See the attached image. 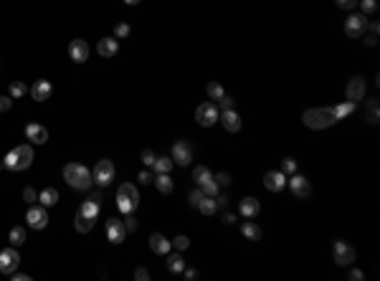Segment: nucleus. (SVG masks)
I'll list each match as a JSON object with an SVG mask.
<instances>
[{"instance_id":"423d86ee","label":"nucleus","mask_w":380,"mask_h":281,"mask_svg":"<svg viewBox=\"0 0 380 281\" xmlns=\"http://www.w3.org/2000/svg\"><path fill=\"white\" fill-rule=\"evenodd\" d=\"M218 119H220V112H218V104H213V101H203L195 109V122L200 127H213Z\"/></svg>"},{"instance_id":"3c124183","label":"nucleus","mask_w":380,"mask_h":281,"mask_svg":"<svg viewBox=\"0 0 380 281\" xmlns=\"http://www.w3.org/2000/svg\"><path fill=\"white\" fill-rule=\"evenodd\" d=\"M135 279H137V281H147V279H150L147 269H137V271H135Z\"/></svg>"},{"instance_id":"ea45409f","label":"nucleus","mask_w":380,"mask_h":281,"mask_svg":"<svg viewBox=\"0 0 380 281\" xmlns=\"http://www.w3.org/2000/svg\"><path fill=\"white\" fill-rule=\"evenodd\" d=\"M203 195H206V192H203V187H198V190H193V192H190V195H188L190 205H195V208H198V203H200V200H203Z\"/></svg>"},{"instance_id":"49530a36","label":"nucleus","mask_w":380,"mask_h":281,"mask_svg":"<svg viewBox=\"0 0 380 281\" xmlns=\"http://www.w3.org/2000/svg\"><path fill=\"white\" fill-rule=\"evenodd\" d=\"M114 36H117V38L129 36V26H127V23H117V26H114Z\"/></svg>"},{"instance_id":"bf43d9fd","label":"nucleus","mask_w":380,"mask_h":281,"mask_svg":"<svg viewBox=\"0 0 380 281\" xmlns=\"http://www.w3.org/2000/svg\"><path fill=\"white\" fill-rule=\"evenodd\" d=\"M216 203H218V208H226L228 198H226V195H218V198H216Z\"/></svg>"},{"instance_id":"1a4fd4ad","label":"nucleus","mask_w":380,"mask_h":281,"mask_svg":"<svg viewBox=\"0 0 380 281\" xmlns=\"http://www.w3.org/2000/svg\"><path fill=\"white\" fill-rule=\"evenodd\" d=\"M26 221H28V226H31V228L43 231V228L49 226V213H46V205H31V208H28V213H26Z\"/></svg>"},{"instance_id":"a18cd8bd","label":"nucleus","mask_w":380,"mask_h":281,"mask_svg":"<svg viewBox=\"0 0 380 281\" xmlns=\"http://www.w3.org/2000/svg\"><path fill=\"white\" fill-rule=\"evenodd\" d=\"M155 157H158V155H155L152 149H142V165H150V167H152Z\"/></svg>"},{"instance_id":"393cba45","label":"nucleus","mask_w":380,"mask_h":281,"mask_svg":"<svg viewBox=\"0 0 380 281\" xmlns=\"http://www.w3.org/2000/svg\"><path fill=\"white\" fill-rule=\"evenodd\" d=\"M38 203H41V205H46V208L56 205V203H58V190H56V187H46V190H41Z\"/></svg>"},{"instance_id":"4468645a","label":"nucleus","mask_w":380,"mask_h":281,"mask_svg":"<svg viewBox=\"0 0 380 281\" xmlns=\"http://www.w3.org/2000/svg\"><path fill=\"white\" fill-rule=\"evenodd\" d=\"M26 137H28V142H33V144H43V142H49V129L41 127L38 122H31V124L26 127Z\"/></svg>"},{"instance_id":"864d4df0","label":"nucleus","mask_w":380,"mask_h":281,"mask_svg":"<svg viewBox=\"0 0 380 281\" xmlns=\"http://www.w3.org/2000/svg\"><path fill=\"white\" fill-rule=\"evenodd\" d=\"M152 180H155V178L150 175L147 170H142V172H140V183H142V185H145V183H152Z\"/></svg>"},{"instance_id":"aec40b11","label":"nucleus","mask_w":380,"mask_h":281,"mask_svg":"<svg viewBox=\"0 0 380 281\" xmlns=\"http://www.w3.org/2000/svg\"><path fill=\"white\" fill-rule=\"evenodd\" d=\"M264 185L269 187L271 192H279L286 185V175H284V172H266V175H264Z\"/></svg>"},{"instance_id":"ddd939ff","label":"nucleus","mask_w":380,"mask_h":281,"mask_svg":"<svg viewBox=\"0 0 380 281\" xmlns=\"http://www.w3.org/2000/svg\"><path fill=\"white\" fill-rule=\"evenodd\" d=\"M345 94H347V101H360L365 96V79L363 76H352Z\"/></svg>"},{"instance_id":"f8f14e48","label":"nucleus","mask_w":380,"mask_h":281,"mask_svg":"<svg viewBox=\"0 0 380 281\" xmlns=\"http://www.w3.org/2000/svg\"><path fill=\"white\" fill-rule=\"evenodd\" d=\"M365 28H368V20H365V15H363V13H352V15L345 20V33H347L350 38L363 36V33H365Z\"/></svg>"},{"instance_id":"13d9d810","label":"nucleus","mask_w":380,"mask_h":281,"mask_svg":"<svg viewBox=\"0 0 380 281\" xmlns=\"http://www.w3.org/2000/svg\"><path fill=\"white\" fill-rule=\"evenodd\" d=\"M223 223H228V226L236 223V215H233V213H226V215H223Z\"/></svg>"},{"instance_id":"2f4dec72","label":"nucleus","mask_w":380,"mask_h":281,"mask_svg":"<svg viewBox=\"0 0 380 281\" xmlns=\"http://www.w3.org/2000/svg\"><path fill=\"white\" fill-rule=\"evenodd\" d=\"M172 157H155V162H152V167L158 170V172H170L172 170Z\"/></svg>"},{"instance_id":"dca6fc26","label":"nucleus","mask_w":380,"mask_h":281,"mask_svg":"<svg viewBox=\"0 0 380 281\" xmlns=\"http://www.w3.org/2000/svg\"><path fill=\"white\" fill-rule=\"evenodd\" d=\"M69 56H71V61H76V63H84V61L89 58V46H86V41H81V38H74V41L69 43Z\"/></svg>"},{"instance_id":"39448f33","label":"nucleus","mask_w":380,"mask_h":281,"mask_svg":"<svg viewBox=\"0 0 380 281\" xmlns=\"http://www.w3.org/2000/svg\"><path fill=\"white\" fill-rule=\"evenodd\" d=\"M114 175H117V170H114V162H111V160H99V162L94 165V170H92V180H94L99 187L109 185L111 180H114Z\"/></svg>"},{"instance_id":"37998d69","label":"nucleus","mask_w":380,"mask_h":281,"mask_svg":"<svg viewBox=\"0 0 380 281\" xmlns=\"http://www.w3.org/2000/svg\"><path fill=\"white\" fill-rule=\"evenodd\" d=\"M218 106H220L223 112H226V109H233V99H231L228 94H223V99H218Z\"/></svg>"},{"instance_id":"4d7b16f0","label":"nucleus","mask_w":380,"mask_h":281,"mask_svg":"<svg viewBox=\"0 0 380 281\" xmlns=\"http://www.w3.org/2000/svg\"><path fill=\"white\" fill-rule=\"evenodd\" d=\"M185 279H188V281L198 279V271H195V269H185Z\"/></svg>"},{"instance_id":"6e6552de","label":"nucleus","mask_w":380,"mask_h":281,"mask_svg":"<svg viewBox=\"0 0 380 281\" xmlns=\"http://www.w3.org/2000/svg\"><path fill=\"white\" fill-rule=\"evenodd\" d=\"M18 266H20V256H18L15 246H8V248L0 251V274H8L10 276Z\"/></svg>"},{"instance_id":"f03ea898","label":"nucleus","mask_w":380,"mask_h":281,"mask_svg":"<svg viewBox=\"0 0 380 281\" xmlns=\"http://www.w3.org/2000/svg\"><path fill=\"white\" fill-rule=\"evenodd\" d=\"M63 180L69 183L74 190H89V185H92V172H89L81 162H69L63 167Z\"/></svg>"},{"instance_id":"5701e85b","label":"nucleus","mask_w":380,"mask_h":281,"mask_svg":"<svg viewBox=\"0 0 380 281\" xmlns=\"http://www.w3.org/2000/svg\"><path fill=\"white\" fill-rule=\"evenodd\" d=\"M94 223H97V218H89V215H84L81 210H76V223H74V228L79 233H89V231L94 228Z\"/></svg>"},{"instance_id":"7c9ffc66","label":"nucleus","mask_w":380,"mask_h":281,"mask_svg":"<svg viewBox=\"0 0 380 281\" xmlns=\"http://www.w3.org/2000/svg\"><path fill=\"white\" fill-rule=\"evenodd\" d=\"M79 210H81L84 215H89V218H97V215H99V203L89 198L86 203H81V208H79Z\"/></svg>"},{"instance_id":"b1692460","label":"nucleus","mask_w":380,"mask_h":281,"mask_svg":"<svg viewBox=\"0 0 380 281\" xmlns=\"http://www.w3.org/2000/svg\"><path fill=\"white\" fill-rule=\"evenodd\" d=\"M155 187H158L163 195H170L172 192V178L167 172H158V178H155Z\"/></svg>"},{"instance_id":"8fccbe9b","label":"nucleus","mask_w":380,"mask_h":281,"mask_svg":"<svg viewBox=\"0 0 380 281\" xmlns=\"http://www.w3.org/2000/svg\"><path fill=\"white\" fill-rule=\"evenodd\" d=\"M337 5L345 8V10H352V8L357 5V0H337Z\"/></svg>"},{"instance_id":"de8ad7c7","label":"nucleus","mask_w":380,"mask_h":281,"mask_svg":"<svg viewBox=\"0 0 380 281\" xmlns=\"http://www.w3.org/2000/svg\"><path fill=\"white\" fill-rule=\"evenodd\" d=\"M213 180L218 183V187H223V185H228V183H231V175H228V172H218Z\"/></svg>"},{"instance_id":"0eeeda50","label":"nucleus","mask_w":380,"mask_h":281,"mask_svg":"<svg viewBox=\"0 0 380 281\" xmlns=\"http://www.w3.org/2000/svg\"><path fill=\"white\" fill-rule=\"evenodd\" d=\"M332 256H334V264H340V266H352V261H355V248H352L347 241H334Z\"/></svg>"},{"instance_id":"f704fd0d","label":"nucleus","mask_w":380,"mask_h":281,"mask_svg":"<svg viewBox=\"0 0 380 281\" xmlns=\"http://www.w3.org/2000/svg\"><path fill=\"white\" fill-rule=\"evenodd\" d=\"M26 92H28V86H26L23 81H13V84H10V96H13V99L23 96Z\"/></svg>"},{"instance_id":"c03bdc74","label":"nucleus","mask_w":380,"mask_h":281,"mask_svg":"<svg viewBox=\"0 0 380 281\" xmlns=\"http://www.w3.org/2000/svg\"><path fill=\"white\" fill-rule=\"evenodd\" d=\"M23 200H26V203H36V200H38V192H36L33 187H26V190H23Z\"/></svg>"},{"instance_id":"20e7f679","label":"nucleus","mask_w":380,"mask_h":281,"mask_svg":"<svg viewBox=\"0 0 380 281\" xmlns=\"http://www.w3.org/2000/svg\"><path fill=\"white\" fill-rule=\"evenodd\" d=\"M302 122L309 129H325V127H332L337 122V117L332 114V109H307L302 114Z\"/></svg>"},{"instance_id":"c85d7f7f","label":"nucleus","mask_w":380,"mask_h":281,"mask_svg":"<svg viewBox=\"0 0 380 281\" xmlns=\"http://www.w3.org/2000/svg\"><path fill=\"white\" fill-rule=\"evenodd\" d=\"M213 175H211V170L206 167V165H198L195 170H193V180L198 183V185H203V183H208Z\"/></svg>"},{"instance_id":"052dcab7","label":"nucleus","mask_w":380,"mask_h":281,"mask_svg":"<svg viewBox=\"0 0 380 281\" xmlns=\"http://www.w3.org/2000/svg\"><path fill=\"white\" fill-rule=\"evenodd\" d=\"M370 31L378 36V31H380V23H375V20H373V23H370Z\"/></svg>"},{"instance_id":"58836bf2","label":"nucleus","mask_w":380,"mask_h":281,"mask_svg":"<svg viewBox=\"0 0 380 281\" xmlns=\"http://www.w3.org/2000/svg\"><path fill=\"white\" fill-rule=\"evenodd\" d=\"M357 3H360V8H363V15L378 10V3H375V0H357Z\"/></svg>"},{"instance_id":"9b49d317","label":"nucleus","mask_w":380,"mask_h":281,"mask_svg":"<svg viewBox=\"0 0 380 281\" xmlns=\"http://www.w3.org/2000/svg\"><path fill=\"white\" fill-rule=\"evenodd\" d=\"M107 238H109V243H114V246L124 243L127 228H124V223H122L119 218H109V221H107Z\"/></svg>"},{"instance_id":"72a5a7b5","label":"nucleus","mask_w":380,"mask_h":281,"mask_svg":"<svg viewBox=\"0 0 380 281\" xmlns=\"http://www.w3.org/2000/svg\"><path fill=\"white\" fill-rule=\"evenodd\" d=\"M223 94H226V92H223V86H220L218 81H211V84H208V96H211L213 101L223 99Z\"/></svg>"},{"instance_id":"c9c22d12","label":"nucleus","mask_w":380,"mask_h":281,"mask_svg":"<svg viewBox=\"0 0 380 281\" xmlns=\"http://www.w3.org/2000/svg\"><path fill=\"white\" fill-rule=\"evenodd\" d=\"M200 187H203V192H206V195H211V198H216V195H218V190H220V187H218V183H216L213 178H211L208 183H203Z\"/></svg>"},{"instance_id":"79ce46f5","label":"nucleus","mask_w":380,"mask_h":281,"mask_svg":"<svg viewBox=\"0 0 380 281\" xmlns=\"http://www.w3.org/2000/svg\"><path fill=\"white\" fill-rule=\"evenodd\" d=\"M124 228H127V233H135L137 231V218H135V215H127V221H124Z\"/></svg>"},{"instance_id":"603ef678","label":"nucleus","mask_w":380,"mask_h":281,"mask_svg":"<svg viewBox=\"0 0 380 281\" xmlns=\"http://www.w3.org/2000/svg\"><path fill=\"white\" fill-rule=\"evenodd\" d=\"M350 279H352V281H363L365 274H363V271H357V269H350Z\"/></svg>"},{"instance_id":"6e6d98bb","label":"nucleus","mask_w":380,"mask_h":281,"mask_svg":"<svg viewBox=\"0 0 380 281\" xmlns=\"http://www.w3.org/2000/svg\"><path fill=\"white\" fill-rule=\"evenodd\" d=\"M375 43H378V36H375V33H370V36L365 38V46H370V48H373Z\"/></svg>"},{"instance_id":"412c9836","label":"nucleus","mask_w":380,"mask_h":281,"mask_svg":"<svg viewBox=\"0 0 380 281\" xmlns=\"http://www.w3.org/2000/svg\"><path fill=\"white\" fill-rule=\"evenodd\" d=\"M238 210H241V215H246V218H254V215H259V210H261V203L256 198H243Z\"/></svg>"},{"instance_id":"5fc2aeb1","label":"nucleus","mask_w":380,"mask_h":281,"mask_svg":"<svg viewBox=\"0 0 380 281\" xmlns=\"http://www.w3.org/2000/svg\"><path fill=\"white\" fill-rule=\"evenodd\" d=\"M10 276H13V281H31V276H28V274H18V271H13Z\"/></svg>"},{"instance_id":"f3484780","label":"nucleus","mask_w":380,"mask_h":281,"mask_svg":"<svg viewBox=\"0 0 380 281\" xmlns=\"http://www.w3.org/2000/svg\"><path fill=\"white\" fill-rule=\"evenodd\" d=\"M97 51H99V56H104V58L117 56V53H119V41H117V38H102V41L97 43Z\"/></svg>"},{"instance_id":"a19ab883","label":"nucleus","mask_w":380,"mask_h":281,"mask_svg":"<svg viewBox=\"0 0 380 281\" xmlns=\"http://www.w3.org/2000/svg\"><path fill=\"white\" fill-rule=\"evenodd\" d=\"M172 246H175L177 251H185V248L190 246V238H188V235H177V238L172 241Z\"/></svg>"},{"instance_id":"9d476101","label":"nucleus","mask_w":380,"mask_h":281,"mask_svg":"<svg viewBox=\"0 0 380 281\" xmlns=\"http://www.w3.org/2000/svg\"><path fill=\"white\" fill-rule=\"evenodd\" d=\"M172 162L180 165V167H185V165L193 162V147H190V142L180 140V142L172 144Z\"/></svg>"},{"instance_id":"e433bc0d","label":"nucleus","mask_w":380,"mask_h":281,"mask_svg":"<svg viewBox=\"0 0 380 281\" xmlns=\"http://www.w3.org/2000/svg\"><path fill=\"white\" fill-rule=\"evenodd\" d=\"M368 122L370 124H378V99H373L368 104Z\"/></svg>"},{"instance_id":"f257e3e1","label":"nucleus","mask_w":380,"mask_h":281,"mask_svg":"<svg viewBox=\"0 0 380 281\" xmlns=\"http://www.w3.org/2000/svg\"><path fill=\"white\" fill-rule=\"evenodd\" d=\"M31 162H33V147L31 144H18V147H13L10 152L5 155L3 167L18 172V170H28Z\"/></svg>"},{"instance_id":"cd10ccee","label":"nucleus","mask_w":380,"mask_h":281,"mask_svg":"<svg viewBox=\"0 0 380 281\" xmlns=\"http://www.w3.org/2000/svg\"><path fill=\"white\" fill-rule=\"evenodd\" d=\"M329 109H332V114L337 117V122H340L342 117H347V114L355 112V101H345V104H337V106H329Z\"/></svg>"},{"instance_id":"473e14b6","label":"nucleus","mask_w":380,"mask_h":281,"mask_svg":"<svg viewBox=\"0 0 380 281\" xmlns=\"http://www.w3.org/2000/svg\"><path fill=\"white\" fill-rule=\"evenodd\" d=\"M20 243H26V231L15 226V228H10V246H20Z\"/></svg>"},{"instance_id":"680f3d73","label":"nucleus","mask_w":380,"mask_h":281,"mask_svg":"<svg viewBox=\"0 0 380 281\" xmlns=\"http://www.w3.org/2000/svg\"><path fill=\"white\" fill-rule=\"evenodd\" d=\"M124 3H127V5H137V3H140V0H124Z\"/></svg>"},{"instance_id":"4c0bfd02","label":"nucleus","mask_w":380,"mask_h":281,"mask_svg":"<svg viewBox=\"0 0 380 281\" xmlns=\"http://www.w3.org/2000/svg\"><path fill=\"white\" fill-rule=\"evenodd\" d=\"M281 172H284V175H294V172H297V162H294L292 157H286V160L281 162Z\"/></svg>"},{"instance_id":"2eb2a0df","label":"nucleus","mask_w":380,"mask_h":281,"mask_svg":"<svg viewBox=\"0 0 380 281\" xmlns=\"http://www.w3.org/2000/svg\"><path fill=\"white\" fill-rule=\"evenodd\" d=\"M28 92H31L33 101H46V99L51 96V92H54V86H51V81H46V79H38Z\"/></svg>"},{"instance_id":"6ab92c4d","label":"nucleus","mask_w":380,"mask_h":281,"mask_svg":"<svg viewBox=\"0 0 380 281\" xmlns=\"http://www.w3.org/2000/svg\"><path fill=\"white\" fill-rule=\"evenodd\" d=\"M286 185L292 187V192H294L297 198H307L309 192H312V187H309V180H307V178H302V175H294V178L289 180Z\"/></svg>"},{"instance_id":"a878e982","label":"nucleus","mask_w":380,"mask_h":281,"mask_svg":"<svg viewBox=\"0 0 380 281\" xmlns=\"http://www.w3.org/2000/svg\"><path fill=\"white\" fill-rule=\"evenodd\" d=\"M167 269H170L172 274H183V271H185L183 256H180V253H170V256H167Z\"/></svg>"},{"instance_id":"c756f323","label":"nucleus","mask_w":380,"mask_h":281,"mask_svg":"<svg viewBox=\"0 0 380 281\" xmlns=\"http://www.w3.org/2000/svg\"><path fill=\"white\" fill-rule=\"evenodd\" d=\"M241 231H243L246 238H251V241H259V238H261V228H259L256 223H243Z\"/></svg>"},{"instance_id":"4be33fe9","label":"nucleus","mask_w":380,"mask_h":281,"mask_svg":"<svg viewBox=\"0 0 380 281\" xmlns=\"http://www.w3.org/2000/svg\"><path fill=\"white\" fill-rule=\"evenodd\" d=\"M223 127H226L228 132H238V129H241V117H238V112H233V109H226V112H223Z\"/></svg>"},{"instance_id":"7ed1b4c3","label":"nucleus","mask_w":380,"mask_h":281,"mask_svg":"<svg viewBox=\"0 0 380 281\" xmlns=\"http://www.w3.org/2000/svg\"><path fill=\"white\" fill-rule=\"evenodd\" d=\"M140 205V192L132 183H122V187L117 190V208L122 210V215L135 213Z\"/></svg>"},{"instance_id":"09e8293b","label":"nucleus","mask_w":380,"mask_h":281,"mask_svg":"<svg viewBox=\"0 0 380 281\" xmlns=\"http://www.w3.org/2000/svg\"><path fill=\"white\" fill-rule=\"evenodd\" d=\"M13 106V96L8 94V96H0V112H8Z\"/></svg>"},{"instance_id":"a211bd4d","label":"nucleus","mask_w":380,"mask_h":281,"mask_svg":"<svg viewBox=\"0 0 380 281\" xmlns=\"http://www.w3.org/2000/svg\"><path fill=\"white\" fill-rule=\"evenodd\" d=\"M170 246H172V243L165 238L163 233H152V235H150V248L158 253V256H167V253H170Z\"/></svg>"},{"instance_id":"bb28decb","label":"nucleus","mask_w":380,"mask_h":281,"mask_svg":"<svg viewBox=\"0 0 380 281\" xmlns=\"http://www.w3.org/2000/svg\"><path fill=\"white\" fill-rule=\"evenodd\" d=\"M198 210L203 213V215H213V213L218 210V203H216V198H211V195H203V200L198 203Z\"/></svg>"}]
</instances>
